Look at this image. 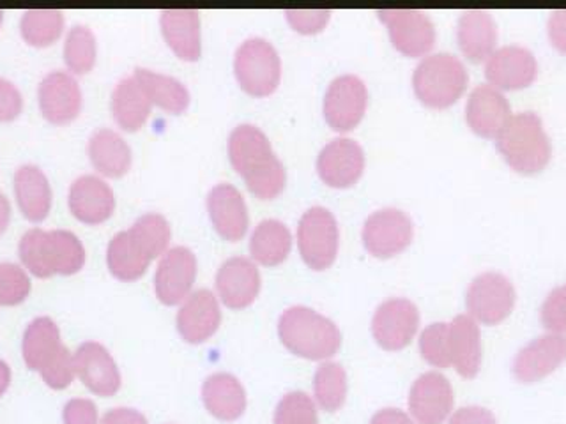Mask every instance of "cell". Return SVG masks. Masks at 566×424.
Masks as SVG:
<instances>
[{
    "label": "cell",
    "mask_w": 566,
    "mask_h": 424,
    "mask_svg": "<svg viewBox=\"0 0 566 424\" xmlns=\"http://www.w3.org/2000/svg\"><path fill=\"white\" fill-rule=\"evenodd\" d=\"M229 159L256 199L273 200L285 190V167L256 126L243 124L230 132Z\"/></svg>",
    "instance_id": "6da1fadb"
},
{
    "label": "cell",
    "mask_w": 566,
    "mask_h": 424,
    "mask_svg": "<svg viewBox=\"0 0 566 424\" xmlns=\"http://www.w3.org/2000/svg\"><path fill=\"white\" fill-rule=\"evenodd\" d=\"M22 267L35 278L73 276L84 269L85 247L70 230H27L18 243Z\"/></svg>",
    "instance_id": "7a4b0ae2"
},
{
    "label": "cell",
    "mask_w": 566,
    "mask_h": 424,
    "mask_svg": "<svg viewBox=\"0 0 566 424\" xmlns=\"http://www.w3.org/2000/svg\"><path fill=\"white\" fill-rule=\"evenodd\" d=\"M279 336L289 352L310 361L332 359L342 347L336 324L306 306H292L280 315Z\"/></svg>",
    "instance_id": "3957f363"
},
{
    "label": "cell",
    "mask_w": 566,
    "mask_h": 424,
    "mask_svg": "<svg viewBox=\"0 0 566 424\" xmlns=\"http://www.w3.org/2000/svg\"><path fill=\"white\" fill-rule=\"evenodd\" d=\"M495 147L509 167L524 176L542 172L553 156L544 123L533 112L512 115L495 137Z\"/></svg>",
    "instance_id": "277c9868"
},
{
    "label": "cell",
    "mask_w": 566,
    "mask_h": 424,
    "mask_svg": "<svg viewBox=\"0 0 566 424\" xmlns=\"http://www.w3.org/2000/svg\"><path fill=\"white\" fill-rule=\"evenodd\" d=\"M468 84V70L451 53H436L424 57L412 75L416 97L433 110H444L455 105L465 93Z\"/></svg>",
    "instance_id": "5b68a950"
},
{
    "label": "cell",
    "mask_w": 566,
    "mask_h": 424,
    "mask_svg": "<svg viewBox=\"0 0 566 424\" xmlns=\"http://www.w3.org/2000/svg\"><path fill=\"white\" fill-rule=\"evenodd\" d=\"M234 73L244 93L253 97H268L279 88L282 61L270 41L250 38L235 52Z\"/></svg>",
    "instance_id": "8992f818"
},
{
    "label": "cell",
    "mask_w": 566,
    "mask_h": 424,
    "mask_svg": "<svg viewBox=\"0 0 566 424\" xmlns=\"http://www.w3.org/2000/svg\"><path fill=\"white\" fill-rule=\"evenodd\" d=\"M297 246L310 269H329L340 246V230L333 212L324 208L308 209L297 225Z\"/></svg>",
    "instance_id": "52a82bcc"
},
{
    "label": "cell",
    "mask_w": 566,
    "mask_h": 424,
    "mask_svg": "<svg viewBox=\"0 0 566 424\" xmlns=\"http://www.w3.org/2000/svg\"><path fill=\"white\" fill-rule=\"evenodd\" d=\"M515 288L500 273H483L471 282L465 294L469 317L485 326H497L510 317L515 306Z\"/></svg>",
    "instance_id": "ba28073f"
},
{
    "label": "cell",
    "mask_w": 566,
    "mask_h": 424,
    "mask_svg": "<svg viewBox=\"0 0 566 424\" xmlns=\"http://www.w3.org/2000/svg\"><path fill=\"white\" fill-rule=\"evenodd\" d=\"M367 106L365 82L359 76H338L329 84L324 96V119L333 131L347 132L361 123Z\"/></svg>",
    "instance_id": "9c48e42d"
},
{
    "label": "cell",
    "mask_w": 566,
    "mask_h": 424,
    "mask_svg": "<svg viewBox=\"0 0 566 424\" xmlns=\"http://www.w3.org/2000/svg\"><path fill=\"white\" fill-rule=\"evenodd\" d=\"M415 237V225L406 212L380 209L367 218L363 225V246L377 258H391L402 253Z\"/></svg>",
    "instance_id": "30bf717a"
},
{
    "label": "cell",
    "mask_w": 566,
    "mask_h": 424,
    "mask_svg": "<svg viewBox=\"0 0 566 424\" xmlns=\"http://www.w3.org/2000/svg\"><path fill=\"white\" fill-rule=\"evenodd\" d=\"M380 22L388 26L389 40L406 57H423L436 44V29L418 9H380Z\"/></svg>",
    "instance_id": "8fae6325"
},
{
    "label": "cell",
    "mask_w": 566,
    "mask_h": 424,
    "mask_svg": "<svg viewBox=\"0 0 566 424\" xmlns=\"http://www.w3.org/2000/svg\"><path fill=\"white\" fill-rule=\"evenodd\" d=\"M420 327V311L409 299H388L371 318V335L380 349L398 352L415 340Z\"/></svg>",
    "instance_id": "7c38bea8"
},
{
    "label": "cell",
    "mask_w": 566,
    "mask_h": 424,
    "mask_svg": "<svg viewBox=\"0 0 566 424\" xmlns=\"http://www.w3.org/2000/svg\"><path fill=\"white\" fill-rule=\"evenodd\" d=\"M197 279V256L190 247H170L159 258L155 274V292L159 303L176 306L191 296Z\"/></svg>",
    "instance_id": "4fadbf2b"
},
{
    "label": "cell",
    "mask_w": 566,
    "mask_h": 424,
    "mask_svg": "<svg viewBox=\"0 0 566 424\" xmlns=\"http://www.w3.org/2000/svg\"><path fill=\"white\" fill-rule=\"evenodd\" d=\"M407 403L415 423L442 424L453 411L455 394L447 377L429 371L415 380Z\"/></svg>",
    "instance_id": "5bb4252c"
},
{
    "label": "cell",
    "mask_w": 566,
    "mask_h": 424,
    "mask_svg": "<svg viewBox=\"0 0 566 424\" xmlns=\"http://www.w3.org/2000/svg\"><path fill=\"white\" fill-rule=\"evenodd\" d=\"M41 115L53 126L73 123L82 112V88L67 71H52L38 87Z\"/></svg>",
    "instance_id": "9a60e30c"
},
{
    "label": "cell",
    "mask_w": 566,
    "mask_h": 424,
    "mask_svg": "<svg viewBox=\"0 0 566 424\" xmlns=\"http://www.w3.org/2000/svg\"><path fill=\"white\" fill-rule=\"evenodd\" d=\"M75 356L76 377L96 396L111 398L119 393L123 385L119 367L105 344L84 341Z\"/></svg>",
    "instance_id": "2e32d148"
},
{
    "label": "cell",
    "mask_w": 566,
    "mask_h": 424,
    "mask_svg": "<svg viewBox=\"0 0 566 424\" xmlns=\"http://www.w3.org/2000/svg\"><path fill=\"white\" fill-rule=\"evenodd\" d=\"M365 170V152L358 141L336 138L318 152L317 172L324 184L345 190L359 181Z\"/></svg>",
    "instance_id": "e0dca14e"
},
{
    "label": "cell",
    "mask_w": 566,
    "mask_h": 424,
    "mask_svg": "<svg viewBox=\"0 0 566 424\" xmlns=\"http://www.w3.org/2000/svg\"><path fill=\"white\" fill-rule=\"evenodd\" d=\"M538 76L535 55L522 46H503L486 59L485 78L497 91H521Z\"/></svg>",
    "instance_id": "ac0fdd59"
},
{
    "label": "cell",
    "mask_w": 566,
    "mask_h": 424,
    "mask_svg": "<svg viewBox=\"0 0 566 424\" xmlns=\"http://www.w3.org/2000/svg\"><path fill=\"white\" fill-rule=\"evenodd\" d=\"M566 361V336L545 335L527 343L513 359V377L522 384H535Z\"/></svg>",
    "instance_id": "d6986e66"
},
{
    "label": "cell",
    "mask_w": 566,
    "mask_h": 424,
    "mask_svg": "<svg viewBox=\"0 0 566 424\" xmlns=\"http://www.w3.org/2000/svg\"><path fill=\"white\" fill-rule=\"evenodd\" d=\"M261 273L250 258L232 256L220 265L217 290L221 303L230 309L252 306L261 292Z\"/></svg>",
    "instance_id": "ffe728a7"
},
{
    "label": "cell",
    "mask_w": 566,
    "mask_h": 424,
    "mask_svg": "<svg viewBox=\"0 0 566 424\" xmlns=\"http://www.w3.org/2000/svg\"><path fill=\"white\" fill-rule=\"evenodd\" d=\"M177 331L186 343L200 344L217 335L221 324V309L211 290H197L177 311Z\"/></svg>",
    "instance_id": "44dd1931"
},
{
    "label": "cell",
    "mask_w": 566,
    "mask_h": 424,
    "mask_svg": "<svg viewBox=\"0 0 566 424\" xmlns=\"http://www.w3.org/2000/svg\"><path fill=\"white\" fill-rule=\"evenodd\" d=\"M67 205L80 223L102 225L114 214L115 194L102 177L82 176L71 184Z\"/></svg>",
    "instance_id": "7402d4cb"
},
{
    "label": "cell",
    "mask_w": 566,
    "mask_h": 424,
    "mask_svg": "<svg viewBox=\"0 0 566 424\" xmlns=\"http://www.w3.org/2000/svg\"><path fill=\"white\" fill-rule=\"evenodd\" d=\"M512 119V108L504 94L492 85H478L469 94L465 120L478 137L495 138Z\"/></svg>",
    "instance_id": "603a6c76"
},
{
    "label": "cell",
    "mask_w": 566,
    "mask_h": 424,
    "mask_svg": "<svg viewBox=\"0 0 566 424\" xmlns=\"http://www.w3.org/2000/svg\"><path fill=\"white\" fill-rule=\"evenodd\" d=\"M208 212L218 234L230 243L243 239L250 226L247 202L232 184H218L208 193Z\"/></svg>",
    "instance_id": "cb8c5ba5"
},
{
    "label": "cell",
    "mask_w": 566,
    "mask_h": 424,
    "mask_svg": "<svg viewBox=\"0 0 566 424\" xmlns=\"http://www.w3.org/2000/svg\"><path fill=\"white\" fill-rule=\"evenodd\" d=\"M451 367L464 379H474L482 368V332L469 315H457L448 324Z\"/></svg>",
    "instance_id": "d4e9b609"
},
{
    "label": "cell",
    "mask_w": 566,
    "mask_h": 424,
    "mask_svg": "<svg viewBox=\"0 0 566 424\" xmlns=\"http://www.w3.org/2000/svg\"><path fill=\"white\" fill-rule=\"evenodd\" d=\"M159 26L165 41L186 62L199 61L202 55L200 14L195 9H167L159 17Z\"/></svg>",
    "instance_id": "484cf974"
},
{
    "label": "cell",
    "mask_w": 566,
    "mask_h": 424,
    "mask_svg": "<svg viewBox=\"0 0 566 424\" xmlns=\"http://www.w3.org/2000/svg\"><path fill=\"white\" fill-rule=\"evenodd\" d=\"M14 199L18 209L31 223H41L52 211V186L35 165H23L14 172Z\"/></svg>",
    "instance_id": "4316f807"
},
{
    "label": "cell",
    "mask_w": 566,
    "mask_h": 424,
    "mask_svg": "<svg viewBox=\"0 0 566 424\" xmlns=\"http://www.w3.org/2000/svg\"><path fill=\"white\" fill-rule=\"evenodd\" d=\"M202 402L212 417L234 423L247 411V391L234 375L212 373L203 380Z\"/></svg>",
    "instance_id": "83f0119b"
},
{
    "label": "cell",
    "mask_w": 566,
    "mask_h": 424,
    "mask_svg": "<svg viewBox=\"0 0 566 424\" xmlns=\"http://www.w3.org/2000/svg\"><path fill=\"white\" fill-rule=\"evenodd\" d=\"M88 159L94 170L108 179H119L129 172L133 163L132 147L114 129H97L88 138Z\"/></svg>",
    "instance_id": "f1b7e54d"
},
{
    "label": "cell",
    "mask_w": 566,
    "mask_h": 424,
    "mask_svg": "<svg viewBox=\"0 0 566 424\" xmlns=\"http://www.w3.org/2000/svg\"><path fill=\"white\" fill-rule=\"evenodd\" d=\"M150 258L146 247L138 243L129 230H123L112 237L106 247V265L119 282H137L149 267Z\"/></svg>",
    "instance_id": "f546056e"
},
{
    "label": "cell",
    "mask_w": 566,
    "mask_h": 424,
    "mask_svg": "<svg viewBox=\"0 0 566 424\" xmlns=\"http://www.w3.org/2000/svg\"><path fill=\"white\" fill-rule=\"evenodd\" d=\"M457 41L469 61L483 62L491 57L497 44V25L486 11H468L457 25Z\"/></svg>",
    "instance_id": "4dcf8cb0"
},
{
    "label": "cell",
    "mask_w": 566,
    "mask_h": 424,
    "mask_svg": "<svg viewBox=\"0 0 566 424\" xmlns=\"http://www.w3.org/2000/svg\"><path fill=\"white\" fill-rule=\"evenodd\" d=\"M112 115L120 129L138 131L149 119L153 103L135 76H126L115 85L111 102Z\"/></svg>",
    "instance_id": "1f68e13d"
},
{
    "label": "cell",
    "mask_w": 566,
    "mask_h": 424,
    "mask_svg": "<svg viewBox=\"0 0 566 424\" xmlns=\"http://www.w3.org/2000/svg\"><path fill=\"white\" fill-rule=\"evenodd\" d=\"M133 76L146 91L153 106L156 105L161 110L172 115H181L188 110L190 91L179 80L174 78V76L161 75L156 71L144 70V67H137Z\"/></svg>",
    "instance_id": "d6a6232c"
},
{
    "label": "cell",
    "mask_w": 566,
    "mask_h": 424,
    "mask_svg": "<svg viewBox=\"0 0 566 424\" xmlns=\"http://www.w3.org/2000/svg\"><path fill=\"white\" fill-rule=\"evenodd\" d=\"M61 347V329L55 320L50 317L34 318L23 332L22 353L25 367L31 371H40Z\"/></svg>",
    "instance_id": "836d02e7"
},
{
    "label": "cell",
    "mask_w": 566,
    "mask_h": 424,
    "mask_svg": "<svg viewBox=\"0 0 566 424\" xmlns=\"http://www.w3.org/2000/svg\"><path fill=\"white\" fill-rule=\"evenodd\" d=\"M291 247V232L279 220L261 221L250 237V255L265 267H274L287 261Z\"/></svg>",
    "instance_id": "e575fe53"
},
{
    "label": "cell",
    "mask_w": 566,
    "mask_h": 424,
    "mask_svg": "<svg viewBox=\"0 0 566 424\" xmlns=\"http://www.w3.org/2000/svg\"><path fill=\"white\" fill-rule=\"evenodd\" d=\"M64 25L66 20L59 9H29L20 20V34L27 44L46 49L61 40Z\"/></svg>",
    "instance_id": "d590c367"
},
{
    "label": "cell",
    "mask_w": 566,
    "mask_h": 424,
    "mask_svg": "<svg viewBox=\"0 0 566 424\" xmlns=\"http://www.w3.org/2000/svg\"><path fill=\"white\" fill-rule=\"evenodd\" d=\"M314 396L324 412L340 411L347 400V373L340 362L326 361L314 377Z\"/></svg>",
    "instance_id": "8d00e7d4"
},
{
    "label": "cell",
    "mask_w": 566,
    "mask_h": 424,
    "mask_svg": "<svg viewBox=\"0 0 566 424\" xmlns=\"http://www.w3.org/2000/svg\"><path fill=\"white\" fill-rule=\"evenodd\" d=\"M96 35L85 25H75L64 41V62L71 75H87L96 66Z\"/></svg>",
    "instance_id": "74e56055"
},
{
    "label": "cell",
    "mask_w": 566,
    "mask_h": 424,
    "mask_svg": "<svg viewBox=\"0 0 566 424\" xmlns=\"http://www.w3.org/2000/svg\"><path fill=\"white\" fill-rule=\"evenodd\" d=\"M128 230L135 235L138 243L146 247L153 261L168 252L172 230L168 225L167 218L161 216L158 212H147L144 216L138 218Z\"/></svg>",
    "instance_id": "f35d334b"
},
{
    "label": "cell",
    "mask_w": 566,
    "mask_h": 424,
    "mask_svg": "<svg viewBox=\"0 0 566 424\" xmlns=\"http://www.w3.org/2000/svg\"><path fill=\"white\" fill-rule=\"evenodd\" d=\"M274 424H321L317 405L312 396L303 391L283 394L274 411Z\"/></svg>",
    "instance_id": "ab89813d"
},
{
    "label": "cell",
    "mask_w": 566,
    "mask_h": 424,
    "mask_svg": "<svg viewBox=\"0 0 566 424\" xmlns=\"http://www.w3.org/2000/svg\"><path fill=\"white\" fill-rule=\"evenodd\" d=\"M31 288V278L22 265L0 262V306L22 305Z\"/></svg>",
    "instance_id": "60d3db41"
},
{
    "label": "cell",
    "mask_w": 566,
    "mask_h": 424,
    "mask_svg": "<svg viewBox=\"0 0 566 424\" xmlns=\"http://www.w3.org/2000/svg\"><path fill=\"white\" fill-rule=\"evenodd\" d=\"M420 353L433 368H450V338L448 324L436 322L424 327L420 335Z\"/></svg>",
    "instance_id": "b9f144b4"
},
{
    "label": "cell",
    "mask_w": 566,
    "mask_h": 424,
    "mask_svg": "<svg viewBox=\"0 0 566 424\" xmlns=\"http://www.w3.org/2000/svg\"><path fill=\"white\" fill-rule=\"evenodd\" d=\"M40 375L50 389L62 391L70 388L71 382L75 380L76 370L75 356L70 352L66 344H62L61 350L41 368Z\"/></svg>",
    "instance_id": "7bdbcfd3"
},
{
    "label": "cell",
    "mask_w": 566,
    "mask_h": 424,
    "mask_svg": "<svg viewBox=\"0 0 566 424\" xmlns=\"http://www.w3.org/2000/svg\"><path fill=\"white\" fill-rule=\"evenodd\" d=\"M539 318L551 335H566V285L554 288L542 305Z\"/></svg>",
    "instance_id": "ee69618b"
},
{
    "label": "cell",
    "mask_w": 566,
    "mask_h": 424,
    "mask_svg": "<svg viewBox=\"0 0 566 424\" xmlns=\"http://www.w3.org/2000/svg\"><path fill=\"white\" fill-rule=\"evenodd\" d=\"M292 29L301 34H317L326 29L332 11L327 9H289L285 11Z\"/></svg>",
    "instance_id": "f6af8a7d"
},
{
    "label": "cell",
    "mask_w": 566,
    "mask_h": 424,
    "mask_svg": "<svg viewBox=\"0 0 566 424\" xmlns=\"http://www.w3.org/2000/svg\"><path fill=\"white\" fill-rule=\"evenodd\" d=\"M62 423L99 424L96 403L88 398H73L62 409Z\"/></svg>",
    "instance_id": "bcb514c9"
},
{
    "label": "cell",
    "mask_w": 566,
    "mask_h": 424,
    "mask_svg": "<svg viewBox=\"0 0 566 424\" xmlns=\"http://www.w3.org/2000/svg\"><path fill=\"white\" fill-rule=\"evenodd\" d=\"M23 110V96L20 88L9 82L0 78V123H11L18 119Z\"/></svg>",
    "instance_id": "7dc6e473"
},
{
    "label": "cell",
    "mask_w": 566,
    "mask_h": 424,
    "mask_svg": "<svg viewBox=\"0 0 566 424\" xmlns=\"http://www.w3.org/2000/svg\"><path fill=\"white\" fill-rule=\"evenodd\" d=\"M448 424H497L495 415L483 406H462L451 414Z\"/></svg>",
    "instance_id": "c3c4849f"
},
{
    "label": "cell",
    "mask_w": 566,
    "mask_h": 424,
    "mask_svg": "<svg viewBox=\"0 0 566 424\" xmlns=\"http://www.w3.org/2000/svg\"><path fill=\"white\" fill-rule=\"evenodd\" d=\"M548 38L557 52L566 55V9L554 11L548 18L547 23Z\"/></svg>",
    "instance_id": "681fc988"
},
{
    "label": "cell",
    "mask_w": 566,
    "mask_h": 424,
    "mask_svg": "<svg viewBox=\"0 0 566 424\" xmlns=\"http://www.w3.org/2000/svg\"><path fill=\"white\" fill-rule=\"evenodd\" d=\"M99 424H149L146 415L129 406H115L106 412Z\"/></svg>",
    "instance_id": "f907efd6"
},
{
    "label": "cell",
    "mask_w": 566,
    "mask_h": 424,
    "mask_svg": "<svg viewBox=\"0 0 566 424\" xmlns=\"http://www.w3.org/2000/svg\"><path fill=\"white\" fill-rule=\"evenodd\" d=\"M370 424H415L411 415L398 409H382L371 417Z\"/></svg>",
    "instance_id": "816d5d0a"
},
{
    "label": "cell",
    "mask_w": 566,
    "mask_h": 424,
    "mask_svg": "<svg viewBox=\"0 0 566 424\" xmlns=\"http://www.w3.org/2000/svg\"><path fill=\"white\" fill-rule=\"evenodd\" d=\"M9 221H11V205H9L6 194L0 193V235L8 230Z\"/></svg>",
    "instance_id": "f5cc1de1"
},
{
    "label": "cell",
    "mask_w": 566,
    "mask_h": 424,
    "mask_svg": "<svg viewBox=\"0 0 566 424\" xmlns=\"http://www.w3.org/2000/svg\"><path fill=\"white\" fill-rule=\"evenodd\" d=\"M9 385H11V368L8 362L0 359V398L4 396Z\"/></svg>",
    "instance_id": "db71d44e"
},
{
    "label": "cell",
    "mask_w": 566,
    "mask_h": 424,
    "mask_svg": "<svg viewBox=\"0 0 566 424\" xmlns=\"http://www.w3.org/2000/svg\"><path fill=\"white\" fill-rule=\"evenodd\" d=\"M4 22V11H0V25Z\"/></svg>",
    "instance_id": "11a10c76"
}]
</instances>
